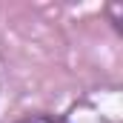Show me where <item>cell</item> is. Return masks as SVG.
<instances>
[{
    "label": "cell",
    "mask_w": 123,
    "mask_h": 123,
    "mask_svg": "<svg viewBox=\"0 0 123 123\" xmlns=\"http://www.w3.org/2000/svg\"><path fill=\"white\" fill-rule=\"evenodd\" d=\"M17 123H66L63 117H52V115H34V117H23Z\"/></svg>",
    "instance_id": "6da1fadb"
}]
</instances>
